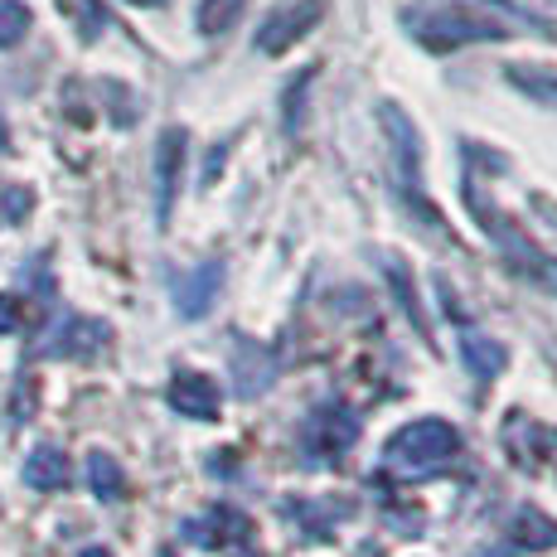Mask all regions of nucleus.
<instances>
[{
	"label": "nucleus",
	"mask_w": 557,
	"mask_h": 557,
	"mask_svg": "<svg viewBox=\"0 0 557 557\" xmlns=\"http://www.w3.org/2000/svg\"><path fill=\"white\" fill-rule=\"evenodd\" d=\"M460 451V432L442 417H417V422L398 426L383 446V460L393 470H436Z\"/></svg>",
	"instance_id": "f257e3e1"
},
{
	"label": "nucleus",
	"mask_w": 557,
	"mask_h": 557,
	"mask_svg": "<svg viewBox=\"0 0 557 557\" xmlns=\"http://www.w3.org/2000/svg\"><path fill=\"white\" fill-rule=\"evenodd\" d=\"M355 442H359V417L349 412L345 403L315 407L301 426V451L310 466H330V460H339Z\"/></svg>",
	"instance_id": "f03ea898"
},
{
	"label": "nucleus",
	"mask_w": 557,
	"mask_h": 557,
	"mask_svg": "<svg viewBox=\"0 0 557 557\" xmlns=\"http://www.w3.org/2000/svg\"><path fill=\"white\" fill-rule=\"evenodd\" d=\"M470 203H475V213L485 223H480V228L490 233V238L499 243V252L509 257V267L519 276H529V282H539V286H548V292H557V257H548V252H539L533 248L529 238H523L519 228H509V219H499L495 209H485V203H480L475 195H470Z\"/></svg>",
	"instance_id": "7ed1b4c3"
},
{
	"label": "nucleus",
	"mask_w": 557,
	"mask_h": 557,
	"mask_svg": "<svg viewBox=\"0 0 557 557\" xmlns=\"http://www.w3.org/2000/svg\"><path fill=\"white\" fill-rule=\"evenodd\" d=\"M417 39L432 49H460L470 39H499L505 29L485 15H470V10H436V15H417L412 20Z\"/></svg>",
	"instance_id": "20e7f679"
},
{
	"label": "nucleus",
	"mask_w": 557,
	"mask_h": 557,
	"mask_svg": "<svg viewBox=\"0 0 557 557\" xmlns=\"http://www.w3.org/2000/svg\"><path fill=\"white\" fill-rule=\"evenodd\" d=\"M325 20V0H296V5L267 15V25L257 29V53H286L296 39H306L310 29Z\"/></svg>",
	"instance_id": "39448f33"
},
{
	"label": "nucleus",
	"mask_w": 557,
	"mask_h": 557,
	"mask_svg": "<svg viewBox=\"0 0 557 557\" xmlns=\"http://www.w3.org/2000/svg\"><path fill=\"white\" fill-rule=\"evenodd\" d=\"M165 403L175 407L180 417H189V422H213L219 407H223V393H219V383L203 379V373L180 369L175 379H170V388H165Z\"/></svg>",
	"instance_id": "423d86ee"
},
{
	"label": "nucleus",
	"mask_w": 557,
	"mask_h": 557,
	"mask_svg": "<svg viewBox=\"0 0 557 557\" xmlns=\"http://www.w3.org/2000/svg\"><path fill=\"white\" fill-rule=\"evenodd\" d=\"M180 170H185V132L170 126V132H160V141H156V219H160V228L170 223V209H175Z\"/></svg>",
	"instance_id": "0eeeda50"
},
{
	"label": "nucleus",
	"mask_w": 557,
	"mask_h": 557,
	"mask_svg": "<svg viewBox=\"0 0 557 557\" xmlns=\"http://www.w3.org/2000/svg\"><path fill=\"white\" fill-rule=\"evenodd\" d=\"M219 286H223V262H199L189 272L175 276V310L185 320L209 315V306L219 301Z\"/></svg>",
	"instance_id": "6e6552de"
},
{
	"label": "nucleus",
	"mask_w": 557,
	"mask_h": 557,
	"mask_svg": "<svg viewBox=\"0 0 557 557\" xmlns=\"http://www.w3.org/2000/svg\"><path fill=\"white\" fill-rule=\"evenodd\" d=\"M185 539H195L199 548H238V543L252 539V523L243 519L238 509L219 505V509L203 513V519H189L185 523Z\"/></svg>",
	"instance_id": "1a4fd4ad"
},
{
	"label": "nucleus",
	"mask_w": 557,
	"mask_h": 557,
	"mask_svg": "<svg viewBox=\"0 0 557 557\" xmlns=\"http://www.w3.org/2000/svg\"><path fill=\"white\" fill-rule=\"evenodd\" d=\"M102 345H107V325H102V320L69 315V320H63V325L49 335L45 355H53V359H88V355H98Z\"/></svg>",
	"instance_id": "9d476101"
},
{
	"label": "nucleus",
	"mask_w": 557,
	"mask_h": 557,
	"mask_svg": "<svg viewBox=\"0 0 557 557\" xmlns=\"http://www.w3.org/2000/svg\"><path fill=\"white\" fill-rule=\"evenodd\" d=\"M233 379H238V393L243 398H257V393H267L272 388V379H276V363L272 355H267L262 345H238L233 349Z\"/></svg>",
	"instance_id": "9b49d317"
},
{
	"label": "nucleus",
	"mask_w": 557,
	"mask_h": 557,
	"mask_svg": "<svg viewBox=\"0 0 557 557\" xmlns=\"http://www.w3.org/2000/svg\"><path fill=\"white\" fill-rule=\"evenodd\" d=\"M73 480L69 470V456L59 451V446H35L25 460V485L39 490V495H49V490H63Z\"/></svg>",
	"instance_id": "f8f14e48"
},
{
	"label": "nucleus",
	"mask_w": 557,
	"mask_h": 557,
	"mask_svg": "<svg viewBox=\"0 0 557 557\" xmlns=\"http://www.w3.org/2000/svg\"><path fill=\"white\" fill-rule=\"evenodd\" d=\"M460 359H466V369L475 373L480 383H490L495 373H505V363H509V355H505V345L499 339H485V335H460Z\"/></svg>",
	"instance_id": "ddd939ff"
},
{
	"label": "nucleus",
	"mask_w": 557,
	"mask_h": 557,
	"mask_svg": "<svg viewBox=\"0 0 557 557\" xmlns=\"http://www.w3.org/2000/svg\"><path fill=\"white\" fill-rule=\"evenodd\" d=\"M88 490L102 499V505H116V499L126 495V475H122V466H116L107 451H92L88 456Z\"/></svg>",
	"instance_id": "4468645a"
},
{
	"label": "nucleus",
	"mask_w": 557,
	"mask_h": 557,
	"mask_svg": "<svg viewBox=\"0 0 557 557\" xmlns=\"http://www.w3.org/2000/svg\"><path fill=\"white\" fill-rule=\"evenodd\" d=\"M509 543H513V548H553V543H557V523L543 519L539 509H523L519 519H513Z\"/></svg>",
	"instance_id": "2eb2a0df"
},
{
	"label": "nucleus",
	"mask_w": 557,
	"mask_h": 557,
	"mask_svg": "<svg viewBox=\"0 0 557 557\" xmlns=\"http://www.w3.org/2000/svg\"><path fill=\"white\" fill-rule=\"evenodd\" d=\"M243 10H248V0H199L195 25L203 35H228V29L243 20Z\"/></svg>",
	"instance_id": "dca6fc26"
},
{
	"label": "nucleus",
	"mask_w": 557,
	"mask_h": 557,
	"mask_svg": "<svg viewBox=\"0 0 557 557\" xmlns=\"http://www.w3.org/2000/svg\"><path fill=\"white\" fill-rule=\"evenodd\" d=\"M509 83L519 92H529L533 102H543L557 112V73L553 69H509Z\"/></svg>",
	"instance_id": "f3484780"
},
{
	"label": "nucleus",
	"mask_w": 557,
	"mask_h": 557,
	"mask_svg": "<svg viewBox=\"0 0 557 557\" xmlns=\"http://www.w3.org/2000/svg\"><path fill=\"white\" fill-rule=\"evenodd\" d=\"M383 276H388V286L398 292V306L407 310V315L417 320V330L426 335V320H422V301H417V286L407 282V267L398 262V257H383Z\"/></svg>",
	"instance_id": "a211bd4d"
},
{
	"label": "nucleus",
	"mask_w": 557,
	"mask_h": 557,
	"mask_svg": "<svg viewBox=\"0 0 557 557\" xmlns=\"http://www.w3.org/2000/svg\"><path fill=\"white\" fill-rule=\"evenodd\" d=\"M29 25H35V15H29L20 0H0V49H15L25 45Z\"/></svg>",
	"instance_id": "6ab92c4d"
},
{
	"label": "nucleus",
	"mask_w": 557,
	"mask_h": 557,
	"mask_svg": "<svg viewBox=\"0 0 557 557\" xmlns=\"http://www.w3.org/2000/svg\"><path fill=\"white\" fill-rule=\"evenodd\" d=\"M63 10L78 20V35H83V39H98V29L107 25V15H102L98 0H63Z\"/></svg>",
	"instance_id": "aec40b11"
},
{
	"label": "nucleus",
	"mask_w": 557,
	"mask_h": 557,
	"mask_svg": "<svg viewBox=\"0 0 557 557\" xmlns=\"http://www.w3.org/2000/svg\"><path fill=\"white\" fill-rule=\"evenodd\" d=\"M29 203H35V195H29V189H5V195H0V223L25 219Z\"/></svg>",
	"instance_id": "412c9836"
},
{
	"label": "nucleus",
	"mask_w": 557,
	"mask_h": 557,
	"mask_svg": "<svg viewBox=\"0 0 557 557\" xmlns=\"http://www.w3.org/2000/svg\"><path fill=\"white\" fill-rule=\"evenodd\" d=\"M15 325H20V301L15 296H0V335H10Z\"/></svg>",
	"instance_id": "4be33fe9"
},
{
	"label": "nucleus",
	"mask_w": 557,
	"mask_h": 557,
	"mask_svg": "<svg viewBox=\"0 0 557 557\" xmlns=\"http://www.w3.org/2000/svg\"><path fill=\"white\" fill-rule=\"evenodd\" d=\"M78 557H112V553H107V548H83Z\"/></svg>",
	"instance_id": "5701e85b"
},
{
	"label": "nucleus",
	"mask_w": 557,
	"mask_h": 557,
	"mask_svg": "<svg viewBox=\"0 0 557 557\" xmlns=\"http://www.w3.org/2000/svg\"><path fill=\"white\" fill-rule=\"evenodd\" d=\"M0 151H5V126H0Z\"/></svg>",
	"instance_id": "b1692460"
},
{
	"label": "nucleus",
	"mask_w": 557,
	"mask_h": 557,
	"mask_svg": "<svg viewBox=\"0 0 557 557\" xmlns=\"http://www.w3.org/2000/svg\"><path fill=\"white\" fill-rule=\"evenodd\" d=\"M136 5H160V0H136Z\"/></svg>",
	"instance_id": "393cba45"
},
{
	"label": "nucleus",
	"mask_w": 557,
	"mask_h": 557,
	"mask_svg": "<svg viewBox=\"0 0 557 557\" xmlns=\"http://www.w3.org/2000/svg\"><path fill=\"white\" fill-rule=\"evenodd\" d=\"M160 557H175V553H160Z\"/></svg>",
	"instance_id": "a878e982"
}]
</instances>
